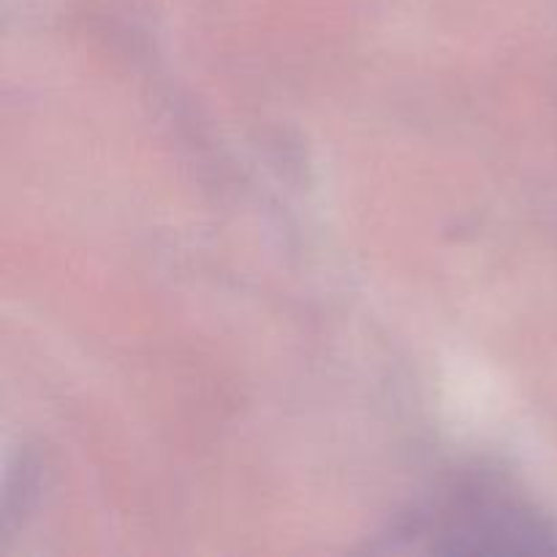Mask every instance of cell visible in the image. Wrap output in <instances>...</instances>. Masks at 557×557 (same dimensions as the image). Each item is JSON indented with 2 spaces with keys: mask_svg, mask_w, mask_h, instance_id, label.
I'll use <instances>...</instances> for the list:
<instances>
[{
  "mask_svg": "<svg viewBox=\"0 0 557 557\" xmlns=\"http://www.w3.org/2000/svg\"><path fill=\"white\" fill-rule=\"evenodd\" d=\"M482 487L455 490L430 511L417 517L406 536L430 539V549H522L549 553L557 549L555 533L542 517L525 511L511 500L482 495Z\"/></svg>",
  "mask_w": 557,
  "mask_h": 557,
  "instance_id": "1",
  "label": "cell"
}]
</instances>
